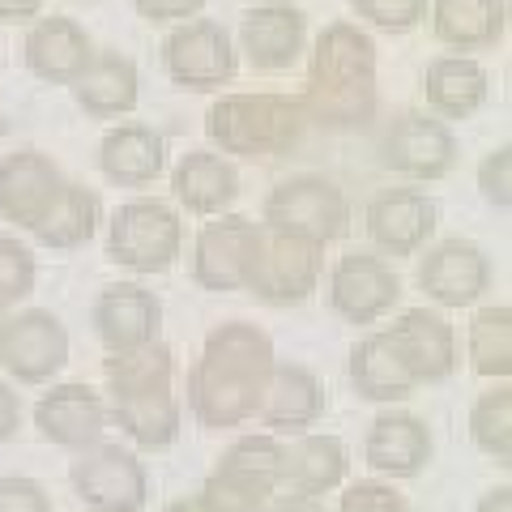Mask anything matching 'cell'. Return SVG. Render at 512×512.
<instances>
[{
  "label": "cell",
  "mask_w": 512,
  "mask_h": 512,
  "mask_svg": "<svg viewBox=\"0 0 512 512\" xmlns=\"http://www.w3.org/2000/svg\"><path fill=\"white\" fill-rule=\"evenodd\" d=\"M316 282H320V248L282 235V231L261 227L244 291H252L256 299L278 303L282 308V303L308 299L316 291Z\"/></svg>",
  "instance_id": "cell-9"
},
{
  "label": "cell",
  "mask_w": 512,
  "mask_h": 512,
  "mask_svg": "<svg viewBox=\"0 0 512 512\" xmlns=\"http://www.w3.org/2000/svg\"><path fill=\"white\" fill-rule=\"evenodd\" d=\"M350 384L367 402H406L419 389V380L410 376L402 350L393 346L389 329H376L350 350Z\"/></svg>",
  "instance_id": "cell-25"
},
{
  "label": "cell",
  "mask_w": 512,
  "mask_h": 512,
  "mask_svg": "<svg viewBox=\"0 0 512 512\" xmlns=\"http://www.w3.org/2000/svg\"><path fill=\"white\" fill-rule=\"evenodd\" d=\"M320 410H325V389H320L316 372H308L303 363H274L261 406H256L269 436H303L320 419Z\"/></svg>",
  "instance_id": "cell-19"
},
{
  "label": "cell",
  "mask_w": 512,
  "mask_h": 512,
  "mask_svg": "<svg viewBox=\"0 0 512 512\" xmlns=\"http://www.w3.org/2000/svg\"><path fill=\"white\" fill-rule=\"evenodd\" d=\"M338 512H410V504L389 483H350Z\"/></svg>",
  "instance_id": "cell-38"
},
{
  "label": "cell",
  "mask_w": 512,
  "mask_h": 512,
  "mask_svg": "<svg viewBox=\"0 0 512 512\" xmlns=\"http://www.w3.org/2000/svg\"><path fill=\"white\" fill-rule=\"evenodd\" d=\"M274 372V342L248 320L214 329L201 346V359L188 372V410L201 427L248 423Z\"/></svg>",
  "instance_id": "cell-1"
},
{
  "label": "cell",
  "mask_w": 512,
  "mask_h": 512,
  "mask_svg": "<svg viewBox=\"0 0 512 512\" xmlns=\"http://www.w3.org/2000/svg\"><path fill=\"white\" fill-rule=\"evenodd\" d=\"M137 69L133 60H124L116 52H94V60L82 69V77L73 82V94L90 116H124L137 107Z\"/></svg>",
  "instance_id": "cell-28"
},
{
  "label": "cell",
  "mask_w": 512,
  "mask_h": 512,
  "mask_svg": "<svg viewBox=\"0 0 512 512\" xmlns=\"http://www.w3.org/2000/svg\"><path fill=\"white\" fill-rule=\"evenodd\" d=\"M163 512H210V504H205L201 495H184V500H171Z\"/></svg>",
  "instance_id": "cell-45"
},
{
  "label": "cell",
  "mask_w": 512,
  "mask_h": 512,
  "mask_svg": "<svg viewBox=\"0 0 512 512\" xmlns=\"http://www.w3.org/2000/svg\"><path fill=\"white\" fill-rule=\"evenodd\" d=\"M26 69L56 86H73L94 60L90 35L73 18H39L26 35Z\"/></svg>",
  "instance_id": "cell-23"
},
{
  "label": "cell",
  "mask_w": 512,
  "mask_h": 512,
  "mask_svg": "<svg viewBox=\"0 0 512 512\" xmlns=\"http://www.w3.org/2000/svg\"><path fill=\"white\" fill-rule=\"evenodd\" d=\"M346 466H350V457H346V444L338 436L303 431V436H295V444H286V453H282V487L278 491L316 500V495L342 487Z\"/></svg>",
  "instance_id": "cell-24"
},
{
  "label": "cell",
  "mask_w": 512,
  "mask_h": 512,
  "mask_svg": "<svg viewBox=\"0 0 512 512\" xmlns=\"http://www.w3.org/2000/svg\"><path fill=\"white\" fill-rule=\"evenodd\" d=\"M35 278H39V265L30 256V248L18 244L13 235H0V312L35 291Z\"/></svg>",
  "instance_id": "cell-35"
},
{
  "label": "cell",
  "mask_w": 512,
  "mask_h": 512,
  "mask_svg": "<svg viewBox=\"0 0 512 512\" xmlns=\"http://www.w3.org/2000/svg\"><path fill=\"white\" fill-rule=\"evenodd\" d=\"M474 512H512V487H495L474 504Z\"/></svg>",
  "instance_id": "cell-44"
},
{
  "label": "cell",
  "mask_w": 512,
  "mask_h": 512,
  "mask_svg": "<svg viewBox=\"0 0 512 512\" xmlns=\"http://www.w3.org/2000/svg\"><path fill=\"white\" fill-rule=\"evenodd\" d=\"M171 188L192 214H222L239 192V175L222 154L192 150L180 158V167H175Z\"/></svg>",
  "instance_id": "cell-29"
},
{
  "label": "cell",
  "mask_w": 512,
  "mask_h": 512,
  "mask_svg": "<svg viewBox=\"0 0 512 512\" xmlns=\"http://www.w3.org/2000/svg\"><path fill=\"white\" fill-rule=\"evenodd\" d=\"M419 286L440 308H470L491 286V261L470 239H444V244H436L423 256Z\"/></svg>",
  "instance_id": "cell-14"
},
{
  "label": "cell",
  "mask_w": 512,
  "mask_h": 512,
  "mask_svg": "<svg viewBox=\"0 0 512 512\" xmlns=\"http://www.w3.org/2000/svg\"><path fill=\"white\" fill-rule=\"evenodd\" d=\"M355 9L380 30H410L427 13V0H355Z\"/></svg>",
  "instance_id": "cell-37"
},
{
  "label": "cell",
  "mask_w": 512,
  "mask_h": 512,
  "mask_svg": "<svg viewBox=\"0 0 512 512\" xmlns=\"http://www.w3.org/2000/svg\"><path fill=\"white\" fill-rule=\"evenodd\" d=\"M171 376L175 363L163 342L116 350L107 359L111 419L141 448H167L180 436V402L171 393Z\"/></svg>",
  "instance_id": "cell-3"
},
{
  "label": "cell",
  "mask_w": 512,
  "mask_h": 512,
  "mask_svg": "<svg viewBox=\"0 0 512 512\" xmlns=\"http://www.w3.org/2000/svg\"><path fill=\"white\" fill-rule=\"evenodd\" d=\"M35 423L52 444L82 453V448L103 440L107 406H103V397L94 393L90 384H77V380L73 384H56V389H47L39 397Z\"/></svg>",
  "instance_id": "cell-18"
},
{
  "label": "cell",
  "mask_w": 512,
  "mask_h": 512,
  "mask_svg": "<svg viewBox=\"0 0 512 512\" xmlns=\"http://www.w3.org/2000/svg\"><path fill=\"white\" fill-rule=\"evenodd\" d=\"M163 69L184 90H222L235 77L231 35L210 18L175 26L163 43Z\"/></svg>",
  "instance_id": "cell-10"
},
{
  "label": "cell",
  "mask_w": 512,
  "mask_h": 512,
  "mask_svg": "<svg viewBox=\"0 0 512 512\" xmlns=\"http://www.w3.org/2000/svg\"><path fill=\"white\" fill-rule=\"evenodd\" d=\"M431 30L457 52L491 47L504 35V0H431Z\"/></svg>",
  "instance_id": "cell-31"
},
{
  "label": "cell",
  "mask_w": 512,
  "mask_h": 512,
  "mask_svg": "<svg viewBox=\"0 0 512 512\" xmlns=\"http://www.w3.org/2000/svg\"><path fill=\"white\" fill-rule=\"evenodd\" d=\"M402 295V282L372 252H346L329 274V303L350 325H372Z\"/></svg>",
  "instance_id": "cell-13"
},
{
  "label": "cell",
  "mask_w": 512,
  "mask_h": 512,
  "mask_svg": "<svg viewBox=\"0 0 512 512\" xmlns=\"http://www.w3.org/2000/svg\"><path fill=\"white\" fill-rule=\"evenodd\" d=\"M18 423H22V402H18V393H13V384L0 380V444L13 440Z\"/></svg>",
  "instance_id": "cell-41"
},
{
  "label": "cell",
  "mask_w": 512,
  "mask_h": 512,
  "mask_svg": "<svg viewBox=\"0 0 512 512\" xmlns=\"http://www.w3.org/2000/svg\"><path fill=\"white\" fill-rule=\"evenodd\" d=\"M303 107L286 94H227L210 107V137L227 154H286L303 133Z\"/></svg>",
  "instance_id": "cell-4"
},
{
  "label": "cell",
  "mask_w": 512,
  "mask_h": 512,
  "mask_svg": "<svg viewBox=\"0 0 512 512\" xmlns=\"http://www.w3.org/2000/svg\"><path fill=\"white\" fill-rule=\"evenodd\" d=\"M64 188V175L52 158H43L39 150H18L9 158H0V214L18 227L35 231L43 214L52 210L56 192Z\"/></svg>",
  "instance_id": "cell-16"
},
{
  "label": "cell",
  "mask_w": 512,
  "mask_h": 512,
  "mask_svg": "<svg viewBox=\"0 0 512 512\" xmlns=\"http://www.w3.org/2000/svg\"><path fill=\"white\" fill-rule=\"evenodd\" d=\"M478 188L495 210H508L512 205V146L491 150L483 163H478Z\"/></svg>",
  "instance_id": "cell-36"
},
{
  "label": "cell",
  "mask_w": 512,
  "mask_h": 512,
  "mask_svg": "<svg viewBox=\"0 0 512 512\" xmlns=\"http://www.w3.org/2000/svg\"><path fill=\"white\" fill-rule=\"evenodd\" d=\"M94 333L103 338V346L116 350H137L158 342V325H163V303H158L146 286L137 282H116L99 291L94 299Z\"/></svg>",
  "instance_id": "cell-15"
},
{
  "label": "cell",
  "mask_w": 512,
  "mask_h": 512,
  "mask_svg": "<svg viewBox=\"0 0 512 512\" xmlns=\"http://www.w3.org/2000/svg\"><path fill=\"white\" fill-rule=\"evenodd\" d=\"M43 9V0H0V18L5 22H30Z\"/></svg>",
  "instance_id": "cell-42"
},
{
  "label": "cell",
  "mask_w": 512,
  "mask_h": 512,
  "mask_svg": "<svg viewBox=\"0 0 512 512\" xmlns=\"http://www.w3.org/2000/svg\"><path fill=\"white\" fill-rule=\"evenodd\" d=\"M457 158V137L448 133V124L436 116H410L393 120L389 137H384V163L414 180H440Z\"/></svg>",
  "instance_id": "cell-17"
},
{
  "label": "cell",
  "mask_w": 512,
  "mask_h": 512,
  "mask_svg": "<svg viewBox=\"0 0 512 512\" xmlns=\"http://www.w3.org/2000/svg\"><path fill=\"white\" fill-rule=\"evenodd\" d=\"M0 329H5V312H0Z\"/></svg>",
  "instance_id": "cell-47"
},
{
  "label": "cell",
  "mask_w": 512,
  "mask_h": 512,
  "mask_svg": "<svg viewBox=\"0 0 512 512\" xmlns=\"http://www.w3.org/2000/svg\"><path fill=\"white\" fill-rule=\"evenodd\" d=\"M256 235H261V222L244 214H218L214 222H205L197 231V244H192V278H197V286L218 295L244 291Z\"/></svg>",
  "instance_id": "cell-12"
},
{
  "label": "cell",
  "mask_w": 512,
  "mask_h": 512,
  "mask_svg": "<svg viewBox=\"0 0 512 512\" xmlns=\"http://www.w3.org/2000/svg\"><path fill=\"white\" fill-rule=\"evenodd\" d=\"M282 453L286 444L269 431L239 436L222 453L218 470L205 478L201 500L210 504V512H265L282 487Z\"/></svg>",
  "instance_id": "cell-5"
},
{
  "label": "cell",
  "mask_w": 512,
  "mask_h": 512,
  "mask_svg": "<svg viewBox=\"0 0 512 512\" xmlns=\"http://www.w3.org/2000/svg\"><path fill=\"white\" fill-rule=\"evenodd\" d=\"M389 338L397 350H402L410 376L419 384H440V380L453 376L457 338H453V325H448L440 312H427V308L402 312L389 325Z\"/></svg>",
  "instance_id": "cell-20"
},
{
  "label": "cell",
  "mask_w": 512,
  "mask_h": 512,
  "mask_svg": "<svg viewBox=\"0 0 512 512\" xmlns=\"http://www.w3.org/2000/svg\"><path fill=\"white\" fill-rule=\"evenodd\" d=\"M431 231H436V205L419 188H389L367 201V235L384 252L406 256L423 248Z\"/></svg>",
  "instance_id": "cell-21"
},
{
  "label": "cell",
  "mask_w": 512,
  "mask_h": 512,
  "mask_svg": "<svg viewBox=\"0 0 512 512\" xmlns=\"http://www.w3.org/2000/svg\"><path fill=\"white\" fill-rule=\"evenodd\" d=\"M69 483L77 500L94 512H141L150 500L146 466L120 444H90L69 466Z\"/></svg>",
  "instance_id": "cell-8"
},
{
  "label": "cell",
  "mask_w": 512,
  "mask_h": 512,
  "mask_svg": "<svg viewBox=\"0 0 512 512\" xmlns=\"http://www.w3.org/2000/svg\"><path fill=\"white\" fill-rule=\"evenodd\" d=\"M0 141H5V111H0Z\"/></svg>",
  "instance_id": "cell-46"
},
{
  "label": "cell",
  "mask_w": 512,
  "mask_h": 512,
  "mask_svg": "<svg viewBox=\"0 0 512 512\" xmlns=\"http://www.w3.org/2000/svg\"><path fill=\"white\" fill-rule=\"evenodd\" d=\"M363 461L376 474H389V478L423 474V466L431 461V431H427V423L414 419V414H406V410H384L380 419L367 427Z\"/></svg>",
  "instance_id": "cell-22"
},
{
  "label": "cell",
  "mask_w": 512,
  "mask_h": 512,
  "mask_svg": "<svg viewBox=\"0 0 512 512\" xmlns=\"http://www.w3.org/2000/svg\"><path fill=\"white\" fill-rule=\"evenodd\" d=\"M427 103L448 120H466L487 103L491 77L474 56H436L423 73Z\"/></svg>",
  "instance_id": "cell-27"
},
{
  "label": "cell",
  "mask_w": 512,
  "mask_h": 512,
  "mask_svg": "<svg viewBox=\"0 0 512 512\" xmlns=\"http://www.w3.org/2000/svg\"><path fill=\"white\" fill-rule=\"evenodd\" d=\"M180 244H184L180 214L163 201L137 197V201H124L111 214L107 252H111V261L133 269V274H163L175 256H180Z\"/></svg>",
  "instance_id": "cell-7"
},
{
  "label": "cell",
  "mask_w": 512,
  "mask_h": 512,
  "mask_svg": "<svg viewBox=\"0 0 512 512\" xmlns=\"http://www.w3.org/2000/svg\"><path fill=\"white\" fill-rule=\"evenodd\" d=\"M470 363L478 376L508 380L512 376V308L491 303L470 320Z\"/></svg>",
  "instance_id": "cell-33"
},
{
  "label": "cell",
  "mask_w": 512,
  "mask_h": 512,
  "mask_svg": "<svg viewBox=\"0 0 512 512\" xmlns=\"http://www.w3.org/2000/svg\"><path fill=\"white\" fill-rule=\"evenodd\" d=\"M0 512H52V495L26 474L0 478Z\"/></svg>",
  "instance_id": "cell-39"
},
{
  "label": "cell",
  "mask_w": 512,
  "mask_h": 512,
  "mask_svg": "<svg viewBox=\"0 0 512 512\" xmlns=\"http://www.w3.org/2000/svg\"><path fill=\"white\" fill-rule=\"evenodd\" d=\"M99 167L107 180L116 184H150L158 171H163V137L146 124H120L111 128L99 146Z\"/></svg>",
  "instance_id": "cell-30"
},
{
  "label": "cell",
  "mask_w": 512,
  "mask_h": 512,
  "mask_svg": "<svg viewBox=\"0 0 512 512\" xmlns=\"http://www.w3.org/2000/svg\"><path fill=\"white\" fill-rule=\"evenodd\" d=\"M94 227H99V197H94L90 188H82V184L64 180V188L56 192V201H52V210L43 214V222L30 235H35L39 244H47V248H82L86 239L94 235Z\"/></svg>",
  "instance_id": "cell-32"
},
{
  "label": "cell",
  "mask_w": 512,
  "mask_h": 512,
  "mask_svg": "<svg viewBox=\"0 0 512 512\" xmlns=\"http://www.w3.org/2000/svg\"><path fill=\"white\" fill-rule=\"evenodd\" d=\"M265 512H325L320 500H303V495H274Z\"/></svg>",
  "instance_id": "cell-43"
},
{
  "label": "cell",
  "mask_w": 512,
  "mask_h": 512,
  "mask_svg": "<svg viewBox=\"0 0 512 512\" xmlns=\"http://www.w3.org/2000/svg\"><path fill=\"white\" fill-rule=\"evenodd\" d=\"M470 436L487 457H495L500 466H512V389L508 384L483 393L470 406Z\"/></svg>",
  "instance_id": "cell-34"
},
{
  "label": "cell",
  "mask_w": 512,
  "mask_h": 512,
  "mask_svg": "<svg viewBox=\"0 0 512 512\" xmlns=\"http://www.w3.org/2000/svg\"><path fill=\"white\" fill-rule=\"evenodd\" d=\"M261 218L269 231H282L303 244L325 248L333 239H342L350 227V201L342 197L338 184H329L325 175H295L282 180L261 205Z\"/></svg>",
  "instance_id": "cell-6"
},
{
  "label": "cell",
  "mask_w": 512,
  "mask_h": 512,
  "mask_svg": "<svg viewBox=\"0 0 512 512\" xmlns=\"http://www.w3.org/2000/svg\"><path fill=\"white\" fill-rule=\"evenodd\" d=\"M64 363H69V329L52 312L26 308L18 316H5V329H0V367L13 380L43 384Z\"/></svg>",
  "instance_id": "cell-11"
},
{
  "label": "cell",
  "mask_w": 512,
  "mask_h": 512,
  "mask_svg": "<svg viewBox=\"0 0 512 512\" xmlns=\"http://www.w3.org/2000/svg\"><path fill=\"white\" fill-rule=\"evenodd\" d=\"M303 116L320 124H363L376 111V43L350 22H333L316 39Z\"/></svg>",
  "instance_id": "cell-2"
},
{
  "label": "cell",
  "mask_w": 512,
  "mask_h": 512,
  "mask_svg": "<svg viewBox=\"0 0 512 512\" xmlns=\"http://www.w3.org/2000/svg\"><path fill=\"white\" fill-rule=\"evenodd\" d=\"M205 0H133V9L150 22H188L197 18Z\"/></svg>",
  "instance_id": "cell-40"
},
{
  "label": "cell",
  "mask_w": 512,
  "mask_h": 512,
  "mask_svg": "<svg viewBox=\"0 0 512 512\" xmlns=\"http://www.w3.org/2000/svg\"><path fill=\"white\" fill-rule=\"evenodd\" d=\"M239 43H244V52L256 69H265V73L291 69L303 47V13L291 5L252 9L244 13V26H239Z\"/></svg>",
  "instance_id": "cell-26"
}]
</instances>
